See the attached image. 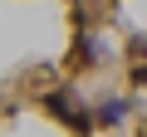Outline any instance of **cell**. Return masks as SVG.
Segmentation results:
<instances>
[{"mask_svg":"<svg viewBox=\"0 0 147 137\" xmlns=\"http://www.w3.org/2000/svg\"><path fill=\"white\" fill-rule=\"evenodd\" d=\"M49 108H54V113H59V118H64V122H74V127H88V118H84V113H79V108H74V103H69V98H49Z\"/></svg>","mask_w":147,"mask_h":137,"instance_id":"obj_1","label":"cell"},{"mask_svg":"<svg viewBox=\"0 0 147 137\" xmlns=\"http://www.w3.org/2000/svg\"><path fill=\"white\" fill-rule=\"evenodd\" d=\"M132 83H147V64H142V68H132Z\"/></svg>","mask_w":147,"mask_h":137,"instance_id":"obj_2","label":"cell"}]
</instances>
